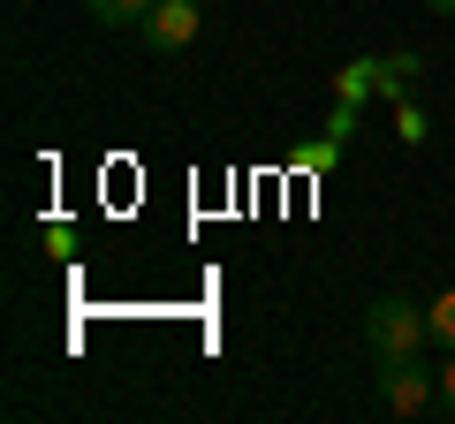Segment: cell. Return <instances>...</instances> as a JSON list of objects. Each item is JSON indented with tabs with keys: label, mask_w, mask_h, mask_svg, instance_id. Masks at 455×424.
<instances>
[{
	"label": "cell",
	"mask_w": 455,
	"mask_h": 424,
	"mask_svg": "<svg viewBox=\"0 0 455 424\" xmlns=\"http://www.w3.org/2000/svg\"><path fill=\"white\" fill-rule=\"evenodd\" d=\"M197 23H205V8H197V0H152L145 23H137V38H145L152 53H182V46L197 38Z\"/></svg>",
	"instance_id": "3"
},
{
	"label": "cell",
	"mask_w": 455,
	"mask_h": 424,
	"mask_svg": "<svg viewBox=\"0 0 455 424\" xmlns=\"http://www.w3.org/2000/svg\"><path fill=\"white\" fill-rule=\"evenodd\" d=\"M84 8H92V23H107V31H137L152 0H84Z\"/></svg>",
	"instance_id": "6"
},
{
	"label": "cell",
	"mask_w": 455,
	"mask_h": 424,
	"mask_svg": "<svg viewBox=\"0 0 455 424\" xmlns=\"http://www.w3.org/2000/svg\"><path fill=\"white\" fill-rule=\"evenodd\" d=\"M440 417H455V349H448V364H440Z\"/></svg>",
	"instance_id": "10"
},
{
	"label": "cell",
	"mask_w": 455,
	"mask_h": 424,
	"mask_svg": "<svg viewBox=\"0 0 455 424\" xmlns=\"http://www.w3.org/2000/svg\"><path fill=\"white\" fill-rule=\"evenodd\" d=\"M418 76H425L418 53H379V98H395V106H403V98L418 91Z\"/></svg>",
	"instance_id": "4"
},
{
	"label": "cell",
	"mask_w": 455,
	"mask_h": 424,
	"mask_svg": "<svg viewBox=\"0 0 455 424\" xmlns=\"http://www.w3.org/2000/svg\"><path fill=\"white\" fill-rule=\"evenodd\" d=\"M334 160H341V137H319V145H296V167H304V175H326Z\"/></svg>",
	"instance_id": "8"
},
{
	"label": "cell",
	"mask_w": 455,
	"mask_h": 424,
	"mask_svg": "<svg viewBox=\"0 0 455 424\" xmlns=\"http://www.w3.org/2000/svg\"><path fill=\"white\" fill-rule=\"evenodd\" d=\"M334 98H349V106L379 98V53H372V61H349V68H334Z\"/></svg>",
	"instance_id": "5"
},
{
	"label": "cell",
	"mask_w": 455,
	"mask_h": 424,
	"mask_svg": "<svg viewBox=\"0 0 455 424\" xmlns=\"http://www.w3.org/2000/svg\"><path fill=\"white\" fill-rule=\"evenodd\" d=\"M425 8H433V16H455V0H425Z\"/></svg>",
	"instance_id": "11"
},
{
	"label": "cell",
	"mask_w": 455,
	"mask_h": 424,
	"mask_svg": "<svg viewBox=\"0 0 455 424\" xmlns=\"http://www.w3.org/2000/svg\"><path fill=\"white\" fill-rule=\"evenodd\" d=\"M425 318H433V342H440V349H455V288H440L433 303H425Z\"/></svg>",
	"instance_id": "7"
},
{
	"label": "cell",
	"mask_w": 455,
	"mask_h": 424,
	"mask_svg": "<svg viewBox=\"0 0 455 424\" xmlns=\"http://www.w3.org/2000/svg\"><path fill=\"white\" fill-rule=\"evenodd\" d=\"M379 409L387 417H433L440 409V372H425L418 357H379Z\"/></svg>",
	"instance_id": "2"
},
{
	"label": "cell",
	"mask_w": 455,
	"mask_h": 424,
	"mask_svg": "<svg viewBox=\"0 0 455 424\" xmlns=\"http://www.w3.org/2000/svg\"><path fill=\"white\" fill-rule=\"evenodd\" d=\"M395 137H403V145H425V114H418V98H403V106H395Z\"/></svg>",
	"instance_id": "9"
},
{
	"label": "cell",
	"mask_w": 455,
	"mask_h": 424,
	"mask_svg": "<svg viewBox=\"0 0 455 424\" xmlns=\"http://www.w3.org/2000/svg\"><path fill=\"white\" fill-rule=\"evenodd\" d=\"M433 342V318H425V303H410V295H372L364 303V349L379 357H418V349Z\"/></svg>",
	"instance_id": "1"
}]
</instances>
